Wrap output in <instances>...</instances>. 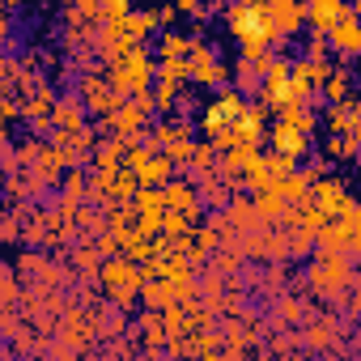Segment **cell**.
<instances>
[{
	"mask_svg": "<svg viewBox=\"0 0 361 361\" xmlns=\"http://www.w3.org/2000/svg\"><path fill=\"white\" fill-rule=\"evenodd\" d=\"M102 123L111 128V136H115V140H123V149H136V145H140V132L149 128V115H145L132 98H123L115 111H106V115H102Z\"/></svg>",
	"mask_w": 361,
	"mask_h": 361,
	"instance_id": "obj_8",
	"label": "cell"
},
{
	"mask_svg": "<svg viewBox=\"0 0 361 361\" xmlns=\"http://www.w3.org/2000/svg\"><path fill=\"white\" fill-rule=\"evenodd\" d=\"M272 188L285 196V204H298V200H306V192H310V178H306V170L298 166V170H289L285 178H276Z\"/></svg>",
	"mask_w": 361,
	"mask_h": 361,
	"instance_id": "obj_22",
	"label": "cell"
},
{
	"mask_svg": "<svg viewBox=\"0 0 361 361\" xmlns=\"http://www.w3.org/2000/svg\"><path fill=\"white\" fill-rule=\"evenodd\" d=\"M251 209H255V217L259 221H276V217H285V196L268 183V188H255V196H251Z\"/></svg>",
	"mask_w": 361,
	"mask_h": 361,
	"instance_id": "obj_21",
	"label": "cell"
},
{
	"mask_svg": "<svg viewBox=\"0 0 361 361\" xmlns=\"http://www.w3.org/2000/svg\"><path fill=\"white\" fill-rule=\"evenodd\" d=\"M123 166L132 170L136 188H161L166 178H174V161H170L161 149H145V145H136V149L123 153Z\"/></svg>",
	"mask_w": 361,
	"mask_h": 361,
	"instance_id": "obj_6",
	"label": "cell"
},
{
	"mask_svg": "<svg viewBox=\"0 0 361 361\" xmlns=\"http://www.w3.org/2000/svg\"><path fill=\"white\" fill-rule=\"evenodd\" d=\"M243 106H247V94H238L234 85H221V94L200 111V123H196V132L204 136V140H217L238 115H243Z\"/></svg>",
	"mask_w": 361,
	"mask_h": 361,
	"instance_id": "obj_5",
	"label": "cell"
},
{
	"mask_svg": "<svg viewBox=\"0 0 361 361\" xmlns=\"http://www.w3.org/2000/svg\"><path fill=\"white\" fill-rule=\"evenodd\" d=\"M77 98H81V106L94 111V115H106V111H115V106L123 102V98L115 94V85H111L106 77H98V73H85V77H81Z\"/></svg>",
	"mask_w": 361,
	"mask_h": 361,
	"instance_id": "obj_12",
	"label": "cell"
},
{
	"mask_svg": "<svg viewBox=\"0 0 361 361\" xmlns=\"http://www.w3.org/2000/svg\"><path fill=\"white\" fill-rule=\"evenodd\" d=\"M128 47H136V43L123 35V22H102V26H98V35H94V51H98L106 64H111V60H119Z\"/></svg>",
	"mask_w": 361,
	"mask_h": 361,
	"instance_id": "obj_15",
	"label": "cell"
},
{
	"mask_svg": "<svg viewBox=\"0 0 361 361\" xmlns=\"http://www.w3.org/2000/svg\"><path fill=\"white\" fill-rule=\"evenodd\" d=\"M344 9H348V0H306V30L327 35V30L340 22Z\"/></svg>",
	"mask_w": 361,
	"mask_h": 361,
	"instance_id": "obj_16",
	"label": "cell"
},
{
	"mask_svg": "<svg viewBox=\"0 0 361 361\" xmlns=\"http://www.w3.org/2000/svg\"><path fill=\"white\" fill-rule=\"evenodd\" d=\"M353 94V68L348 64H331V73H327V81H323V90H319V98L323 102H344Z\"/></svg>",
	"mask_w": 361,
	"mask_h": 361,
	"instance_id": "obj_19",
	"label": "cell"
},
{
	"mask_svg": "<svg viewBox=\"0 0 361 361\" xmlns=\"http://www.w3.org/2000/svg\"><path fill=\"white\" fill-rule=\"evenodd\" d=\"M9 298H13V276L0 272V302H9Z\"/></svg>",
	"mask_w": 361,
	"mask_h": 361,
	"instance_id": "obj_35",
	"label": "cell"
},
{
	"mask_svg": "<svg viewBox=\"0 0 361 361\" xmlns=\"http://www.w3.org/2000/svg\"><path fill=\"white\" fill-rule=\"evenodd\" d=\"M161 153L174 161V170H178V166H188V161H192V153H196V136H178V140H170Z\"/></svg>",
	"mask_w": 361,
	"mask_h": 361,
	"instance_id": "obj_26",
	"label": "cell"
},
{
	"mask_svg": "<svg viewBox=\"0 0 361 361\" xmlns=\"http://www.w3.org/2000/svg\"><path fill=\"white\" fill-rule=\"evenodd\" d=\"M226 30H230V39H238L243 56L276 47V30H272L268 9L259 5V0H230L226 5Z\"/></svg>",
	"mask_w": 361,
	"mask_h": 361,
	"instance_id": "obj_1",
	"label": "cell"
},
{
	"mask_svg": "<svg viewBox=\"0 0 361 361\" xmlns=\"http://www.w3.org/2000/svg\"><path fill=\"white\" fill-rule=\"evenodd\" d=\"M302 314H306V310H302V302H293V298H285V302H281V319H289V323H298Z\"/></svg>",
	"mask_w": 361,
	"mask_h": 361,
	"instance_id": "obj_32",
	"label": "cell"
},
{
	"mask_svg": "<svg viewBox=\"0 0 361 361\" xmlns=\"http://www.w3.org/2000/svg\"><path fill=\"white\" fill-rule=\"evenodd\" d=\"M327 39V51L331 56H340V64H353L357 60V51H361V26H357V9L348 5L344 13H340V22L323 35Z\"/></svg>",
	"mask_w": 361,
	"mask_h": 361,
	"instance_id": "obj_9",
	"label": "cell"
},
{
	"mask_svg": "<svg viewBox=\"0 0 361 361\" xmlns=\"http://www.w3.org/2000/svg\"><path fill=\"white\" fill-rule=\"evenodd\" d=\"M268 22L276 30V43L285 39H298L306 30V0H268Z\"/></svg>",
	"mask_w": 361,
	"mask_h": 361,
	"instance_id": "obj_11",
	"label": "cell"
},
{
	"mask_svg": "<svg viewBox=\"0 0 361 361\" xmlns=\"http://www.w3.org/2000/svg\"><path fill=\"white\" fill-rule=\"evenodd\" d=\"M153 77H157V81H170V85H178V90H188V85H192V64H188V56H161V60L153 64Z\"/></svg>",
	"mask_w": 361,
	"mask_h": 361,
	"instance_id": "obj_18",
	"label": "cell"
},
{
	"mask_svg": "<svg viewBox=\"0 0 361 361\" xmlns=\"http://www.w3.org/2000/svg\"><path fill=\"white\" fill-rule=\"evenodd\" d=\"M5 140H9V123L0 119V149H5Z\"/></svg>",
	"mask_w": 361,
	"mask_h": 361,
	"instance_id": "obj_36",
	"label": "cell"
},
{
	"mask_svg": "<svg viewBox=\"0 0 361 361\" xmlns=\"http://www.w3.org/2000/svg\"><path fill=\"white\" fill-rule=\"evenodd\" d=\"M90 153H94V170L111 174V170H119V166H123V153H128V149H123V140H115V136H111L102 149H90Z\"/></svg>",
	"mask_w": 361,
	"mask_h": 361,
	"instance_id": "obj_23",
	"label": "cell"
},
{
	"mask_svg": "<svg viewBox=\"0 0 361 361\" xmlns=\"http://www.w3.org/2000/svg\"><path fill=\"white\" fill-rule=\"evenodd\" d=\"M73 5H77V13L85 22H98V5H102V0H73Z\"/></svg>",
	"mask_w": 361,
	"mask_h": 361,
	"instance_id": "obj_31",
	"label": "cell"
},
{
	"mask_svg": "<svg viewBox=\"0 0 361 361\" xmlns=\"http://www.w3.org/2000/svg\"><path fill=\"white\" fill-rule=\"evenodd\" d=\"M18 111H22V102H0V119H5V123H13Z\"/></svg>",
	"mask_w": 361,
	"mask_h": 361,
	"instance_id": "obj_34",
	"label": "cell"
},
{
	"mask_svg": "<svg viewBox=\"0 0 361 361\" xmlns=\"http://www.w3.org/2000/svg\"><path fill=\"white\" fill-rule=\"evenodd\" d=\"M264 136H268L272 153L293 157L298 166L310 157V132H302V128H293V123H285V119H272V128H264Z\"/></svg>",
	"mask_w": 361,
	"mask_h": 361,
	"instance_id": "obj_10",
	"label": "cell"
},
{
	"mask_svg": "<svg viewBox=\"0 0 361 361\" xmlns=\"http://www.w3.org/2000/svg\"><path fill=\"white\" fill-rule=\"evenodd\" d=\"M331 336H336V319H319V323L310 327V344H314V348H323Z\"/></svg>",
	"mask_w": 361,
	"mask_h": 361,
	"instance_id": "obj_28",
	"label": "cell"
},
{
	"mask_svg": "<svg viewBox=\"0 0 361 361\" xmlns=\"http://www.w3.org/2000/svg\"><path fill=\"white\" fill-rule=\"evenodd\" d=\"M98 276H102V289L111 293V302H115V306H132V302L140 298L145 268H140L136 259H128L123 251H119V255H111V259H102V264H98Z\"/></svg>",
	"mask_w": 361,
	"mask_h": 361,
	"instance_id": "obj_3",
	"label": "cell"
},
{
	"mask_svg": "<svg viewBox=\"0 0 361 361\" xmlns=\"http://www.w3.org/2000/svg\"><path fill=\"white\" fill-rule=\"evenodd\" d=\"M192 221H196L192 213H174V209H161V234H166V238H183V234H192V230H196Z\"/></svg>",
	"mask_w": 361,
	"mask_h": 361,
	"instance_id": "obj_25",
	"label": "cell"
},
{
	"mask_svg": "<svg viewBox=\"0 0 361 361\" xmlns=\"http://www.w3.org/2000/svg\"><path fill=\"white\" fill-rule=\"evenodd\" d=\"M51 123H56V132H73V128H81L85 123V106H81V98L73 94V98H56V106H51Z\"/></svg>",
	"mask_w": 361,
	"mask_h": 361,
	"instance_id": "obj_20",
	"label": "cell"
},
{
	"mask_svg": "<svg viewBox=\"0 0 361 361\" xmlns=\"http://www.w3.org/2000/svg\"><path fill=\"white\" fill-rule=\"evenodd\" d=\"M188 64H192V85H200V90H221V85H230V64H221V56H217L213 43L192 39Z\"/></svg>",
	"mask_w": 361,
	"mask_h": 361,
	"instance_id": "obj_7",
	"label": "cell"
},
{
	"mask_svg": "<svg viewBox=\"0 0 361 361\" xmlns=\"http://www.w3.org/2000/svg\"><path fill=\"white\" fill-rule=\"evenodd\" d=\"M306 56H327V39L310 30V43H306Z\"/></svg>",
	"mask_w": 361,
	"mask_h": 361,
	"instance_id": "obj_33",
	"label": "cell"
},
{
	"mask_svg": "<svg viewBox=\"0 0 361 361\" xmlns=\"http://www.w3.org/2000/svg\"><path fill=\"white\" fill-rule=\"evenodd\" d=\"M348 196H353V192H348V183H344V178H331V174L314 178L310 192H306V200H310L323 217H336V213L344 209V200H348Z\"/></svg>",
	"mask_w": 361,
	"mask_h": 361,
	"instance_id": "obj_13",
	"label": "cell"
},
{
	"mask_svg": "<svg viewBox=\"0 0 361 361\" xmlns=\"http://www.w3.org/2000/svg\"><path fill=\"white\" fill-rule=\"evenodd\" d=\"M153 64H157V60L145 51V43H136V47H128L119 60L106 64V81L115 85L119 98H132L136 90H149V85H153Z\"/></svg>",
	"mask_w": 361,
	"mask_h": 361,
	"instance_id": "obj_2",
	"label": "cell"
},
{
	"mask_svg": "<svg viewBox=\"0 0 361 361\" xmlns=\"http://www.w3.org/2000/svg\"><path fill=\"white\" fill-rule=\"evenodd\" d=\"M306 281H310V293L340 298V293L353 289V259L348 255H336V251H319L314 264L306 268Z\"/></svg>",
	"mask_w": 361,
	"mask_h": 361,
	"instance_id": "obj_4",
	"label": "cell"
},
{
	"mask_svg": "<svg viewBox=\"0 0 361 361\" xmlns=\"http://www.w3.org/2000/svg\"><path fill=\"white\" fill-rule=\"evenodd\" d=\"M5 35H9V26H5V18H0V39H5Z\"/></svg>",
	"mask_w": 361,
	"mask_h": 361,
	"instance_id": "obj_37",
	"label": "cell"
},
{
	"mask_svg": "<svg viewBox=\"0 0 361 361\" xmlns=\"http://www.w3.org/2000/svg\"><path fill=\"white\" fill-rule=\"evenodd\" d=\"M204 5H209V0H174V9L178 13H192V18H204Z\"/></svg>",
	"mask_w": 361,
	"mask_h": 361,
	"instance_id": "obj_30",
	"label": "cell"
},
{
	"mask_svg": "<svg viewBox=\"0 0 361 361\" xmlns=\"http://www.w3.org/2000/svg\"><path fill=\"white\" fill-rule=\"evenodd\" d=\"M128 9H132V0H102V5H98V22H119Z\"/></svg>",
	"mask_w": 361,
	"mask_h": 361,
	"instance_id": "obj_27",
	"label": "cell"
},
{
	"mask_svg": "<svg viewBox=\"0 0 361 361\" xmlns=\"http://www.w3.org/2000/svg\"><path fill=\"white\" fill-rule=\"evenodd\" d=\"M188 47H192V35L166 26V30H161V43H157V60H161V56H188Z\"/></svg>",
	"mask_w": 361,
	"mask_h": 361,
	"instance_id": "obj_24",
	"label": "cell"
},
{
	"mask_svg": "<svg viewBox=\"0 0 361 361\" xmlns=\"http://www.w3.org/2000/svg\"><path fill=\"white\" fill-rule=\"evenodd\" d=\"M161 209H174V213H192L200 217V196L192 183H183V178H166L161 183Z\"/></svg>",
	"mask_w": 361,
	"mask_h": 361,
	"instance_id": "obj_14",
	"label": "cell"
},
{
	"mask_svg": "<svg viewBox=\"0 0 361 361\" xmlns=\"http://www.w3.org/2000/svg\"><path fill=\"white\" fill-rule=\"evenodd\" d=\"M204 192H209V196H204V200H209V204H213V209H221V204H230V192H226V188H221V183H209V188H204Z\"/></svg>",
	"mask_w": 361,
	"mask_h": 361,
	"instance_id": "obj_29",
	"label": "cell"
},
{
	"mask_svg": "<svg viewBox=\"0 0 361 361\" xmlns=\"http://www.w3.org/2000/svg\"><path fill=\"white\" fill-rule=\"evenodd\" d=\"M357 119H361V115H357V98H353V94H348L344 102H327V132H331V136L361 132V128H357Z\"/></svg>",
	"mask_w": 361,
	"mask_h": 361,
	"instance_id": "obj_17",
	"label": "cell"
}]
</instances>
